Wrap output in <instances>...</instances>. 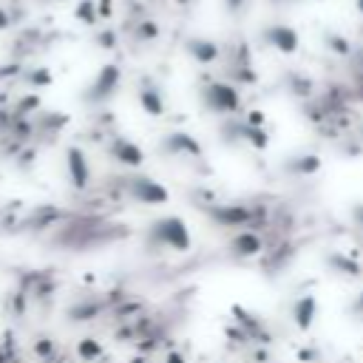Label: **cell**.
<instances>
[{"label":"cell","mask_w":363,"mask_h":363,"mask_svg":"<svg viewBox=\"0 0 363 363\" xmlns=\"http://www.w3.org/2000/svg\"><path fill=\"white\" fill-rule=\"evenodd\" d=\"M241 6H245V0H227V12H241Z\"/></svg>","instance_id":"obj_40"},{"label":"cell","mask_w":363,"mask_h":363,"mask_svg":"<svg viewBox=\"0 0 363 363\" xmlns=\"http://www.w3.org/2000/svg\"><path fill=\"white\" fill-rule=\"evenodd\" d=\"M136 100H139V108L148 114V116H154V119H159V116H165V94H162V88L151 80V77H139V85H136Z\"/></svg>","instance_id":"obj_16"},{"label":"cell","mask_w":363,"mask_h":363,"mask_svg":"<svg viewBox=\"0 0 363 363\" xmlns=\"http://www.w3.org/2000/svg\"><path fill=\"white\" fill-rule=\"evenodd\" d=\"M205 219L222 230H264L270 227V207L267 205H247V202H216L202 207Z\"/></svg>","instance_id":"obj_2"},{"label":"cell","mask_w":363,"mask_h":363,"mask_svg":"<svg viewBox=\"0 0 363 363\" xmlns=\"http://www.w3.org/2000/svg\"><path fill=\"white\" fill-rule=\"evenodd\" d=\"M267 245H264V236L256 233V230H236L227 241V256L233 261H250V258H258L264 256Z\"/></svg>","instance_id":"obj_13"},{"label":"cell","mask_w":363,"mask_h":363,"mask_svg":"<svg viewBox=\"0 0 363 363\" xmlns=\"http://www.w3.org/2000/svg\"><path fill=\"white\" fill-rule=\"evenodd\" d=\"M298 363H324V349L318 346V344H304V346H298Z\"/></svg>","instance_id":"obj_28"},{"label":"cell","mask_w":363,"mask_h":363,"mask_svg":"<svg viewBox=\"0 0 363 363\" xmlns=\"http://www.w3.org/2000/svg\"><path fill=\"white\" fill-rule=\"evenodd\" d=\"M65 176H68V185L74 190H88L91 187V162L85 156V151L80 145H68L65 148Z\"/></svg>","instance_id":"obj_14"},{"label":"cell","mask_w":363,"mask_h":363,"mask_svg":"<svg viewBox=\"0 0 363 363\" xmlns=\"http://www.w3.org/2000/svg\"><path fill=\"white\" fill-rule=\"evenodd\" d=\"M344 363H352V360H344Z\"/></svg>","instance_id":"obj_43"},{"label":"cell","mask_w":363,"mask_h":363,"mask_svg":"<svg viewBox=\"0 0 363 363\" xmlns=\"http://www.w3.org/2000/svg\"><path fill=\"white\" fill-rule=\"evenodd\" d=\"M349 312H352V315H357V318H363V289H360V293L355 295V301H352Z\"/></svg>","instance_id":"obj_38"},{"label":"cell","mask_w":363,"mask_h":363,"mask_svg":"<svg viewBox=\"0 0 363 363\" xmlns=\"http://www.w3.org/2000/svg\"><path fill=\"white\" fill-rule=\"evenodd\" d=\"M29 307H32V298H29V293L23 287H14L12 293H9V298H6V312L14 318V321H26V315H29Z\"/></svg>","instance_id":"obj_24"},{"label":"cell","mask_w":363,"mask_h":363,"mask_svg":"<svg viewBox=\"0 0 363 363\" xmlns=\"http://www.w3.org/2000/svg\"><path fill=\"white\" fill-rule=\"evenodd\" d=\"M12 26V14L6 9H0V32H6Z\"/></svg>","instance_id":"obj_39"},{"label":"cell","mask_w":363,"mask_h":363,"mask_svg":"<svg viewBox=\"0 0 363 363\" xmlns=\"http://www.w3.org/2000/svg\"><path fill=\"white\" fill-rule=\"evenodd\" d=\"M241 119H245V123L247 125H256V128H264V123H267V116H264V111H258V108H253V111H247L245 116H241Z\"/></svg>","instance_id":"obj_33"},{"label":"cell","mask_w":363,"mask_h":363,"mask_svg":"<svg viewBox=\"0 0 363 363\" xmlns=\"http://www.w3.org/2000/svg\"><path fill=\"white\" fill-rule=\"evenodd\" d=\"M289 318H293L298 332H309L315 326V318H318V298L312 293L298 295L293 304H289Z\"/></svg>","instance_id":"obj_17"},{"label":"cell","mask_w":363,"mask_h":363,"mask_svg":"<svg viewBox=\"0 0 363 363\" xmlns=\"http://www.w3.org/2000/svg\"><path fill=\"white\" fill-rule=\"evenodd\" d=\"M349 213H352V222H355V225L363 230V202H355Z\"/></svg>","instance_id":"obj_37"},{"label":"cell","mask_w":363,"mask_h":363,"mask_svg":"<svg viewBox=\"0 0 363 363\" xmlns=\"http://www.w3.org/2000/svg\"><path fill=\"white\" fill-rule=\"evenodd\" d=\"M245 357H247L250 363H273V355H270V346H261V344H253V346H247V352H245Z\"/></svg>","instance_id":"obj_31"},{"label":"cell","mask_w":363,"mask_h":363,"mask_svg":"<svg viewBox=\"0 0 363 363\" xmlns=\"http://www.w3.org/2000/svg\"><path fill=\"white\" fill-rule=\"evenodd\" d=\"M156 151L167 159H187V162H205V145L187 134V131H167L159 145H156Z\"/></svg>","instance_id":"obj_7"},{"label":"cell","mask_w":363,"mask_h":363,"mask_svg":"<svg viewBox=\"0 0 363 363\" xmlns=\"http://www.w3.org/2000/svg\"><path fill=\"white\" fill-rule=\"evenodd\" d=\"M202 105L216 116H236L241 111V91L233 83L213 80L202 88Z\"/></svg>","instance_id":"obj_6"},{"label":"cell","mask_w":363,"mask_h":363,"mask_svg":"<svg viewBox=\"0 0 363 363\" xmlns=\"http://www.w3.org/2000/svg\"><path fill=\"white\" fill-rule=\"evenodd\" d=\"M71 219V213H65L63 207H54V205H40L29 213V219L26 222H17V233H45V230H57L60 225H65Z\"/></svg>","instance_id":"obj_12"},{"label":"cell","mask_w":363,"mask_h":363,"mask_svg":"<svg viewBox=\"0 0 363 363\" xmlns=\"http://www.w3.org/2000/svg\"><path fill=\"white\" fill-rule=\"evenodd\" d=\"M225 338H227L230 344H238V346H245V349H247V346H253V341H250V335H247L245 329H241V326H236V324L225 329Z\"/></svg>","instance_id":"obj_32"},{"label":"cell","mask_w":363,"mask_h":363,"mask_svg":"<svg viewBox=\"0 0 363 363\" xmlns=\"http://www.w3.org/2000/svg\"><path fill=\"white\" fill-rule=\"evenodd\" d=\"M134 37H136V40H142V43H154V40L159 37V26H156L154 20H142V23H136Z\"/></svg>","instance_id":"obj_29"},{"label":"cell","mask_w":363,"mask_h":363,"mask_svg":"<svg viewBox=\"0 0 363 363\" xmlns=\"http://www.w3.org/2000/svg\"><path fill=\"white\" fill-rule=\"evenodd\" d=\"M176 3H179V6H190V3H193V0H176Z\"/></svg>","instance_id":"obj_42"},{"label":"cell","mask_w":363,"mask_h":363,"mask_svg":"<svg viewBox=\"0 0 363 363\" xmlns=\"http://www.w3.org/2000/svg\"><path fill=\"white\" fill-rule=\"evenodd\" d=\"M119 85H123V68L116 63H105L100 71H96L91 85L83 91V103L85 105H105L108 100H114Z\"/></svg>","instance_id":"obj_8"},{"label":"cell","mask_w":363,"mask_h":363,"mask_svg":"<svg viewBox=\"0 0 363 363\" xmlns=\"http://www.w3.org/2000/svg\"><path fill=\"white\" fill-rule=\"evenodd\" d=\"M321 167H324V159L318 154L301 151V154H293L281 162V174L289 179H309V176L321 174Z\"/></svg>","instance_id":"obj_15"},{"label":"cell","mask_w":363,"mask_h":363,"mask_svg":"<svg viewBox=\"0 0 363 363\" xmlns=\"http://www.w3.org/2000/svg\"><path fill=\"white\" fill-rule=\"evenodd\" d=\"M23 80H26L29 85H34V88H45V85H52V71L48 68H32V71L23 74Z\"/></svg>","instance_id":"obj_30"},{"label":"cell","mask_w":363,"mask_h":363,"mask_svg":"<svg viewBox=\"0 0 363 363\" xmlns=\"http://www.w3.org/2000/svg\"><path fill=\"white\" fill-rule=\"evenodd\" d=\"M324 264H326L329 273L341 276V278H360V276H363V264H360L355 256L344 253V250L326 253V256H324Z\"/></svg>","instance_id":"obj_21"},{"label":"cell","mask_w":363,"mask_h":363,"mask_svg":"<svg viewBox=\"0 0 363 363\" xmlns=\"http://www.w3.org/2000/svg\"><path fill=\"white\" fill-rule=\"evenodd\" d=\"M105 156L111 162H116L119 167H125V171H139L145 165V151L139 145L123 134H114L108 142H105Z\"/></svg>","instance_id":"obj_11"},{"label":"cell","mask_w":363,"mask_h":363,"mask_svg":"<svg viewBox=\"0 0 363 363\" xmlns=\"http://www.w3.org/2000/svg\"><path fill=\"white\" fill-rule=\"evenodd\" d=\"M261 43L276 48L281 54H295L298 52V32L284 26V23H276V26H267L261 32Z\"/></svg>","instance_id":"obj_18"},{"label":"cell","mask_w":363,"mask_h":363,"mask_svg":"<svg viewBox=\"0 0 363 363\" xmlns=\"http://www.w3.org/2000/svg\"><path fill=\"white\" fill-rule=\"evenodd\" d=\"M77 17L85 20V23H96V17H100V14H94V3H91V0H85V3L77 9Z\"/></svg>","instance_id":"obj_34"},{"label":"cell","mask_w":363,"mask_h":363,"mask_svg":"<svg viewBox=\"0 0 363 363\" xmlns=\"http://www.w3.org/2000/svg\"><path fill=\"white\" fill-rule=\"evenodd\" d=\"M165 363H187V357H185V352H179V349H167V352H165Z\"/></svg>","instance_id":"obj_36"},{"label":"cell","mask_w":363,"mask_h":363,"mask_svg":"<svg viewBox=\"0 0 363 363\" xmlns=\"http://www.w3.org/2000/svg\"><path fill=\"white\" fill-rule=\"evenodd\" d=\"M74 352H77L80 363H100L105 357L103 341H100V338H94V335H83L77 341V346H74Z\"/></svg>","instance_id":"obj_23"},{"label":"cell","mask_w":363,"mask_h":363,"mask_svg":"<svg viewBox=\"0 0 363 363\" xmlns=\"http://www.w3.org/2000/svg\"><path fill=\"white\" fill-rule=\"evenodd\" d=\"M12 165L17 167L20 174H29L32 167L37 165V145H26V148H23V151H20V154L12 159Z\"/></svg>","instance_id":"obj_27"},{"label":"cell","mask_w":363,"mask_h":363,"mask_svg":"<svg viewBox=\"0 0 363 363\" xmlns=\"http://www.w3.org/2000/svg\"><path fill=\"white\" fill-rule=\"evenodd\" d=\"M230 315H233V324L236 326H241V329L250 335L253 344H261V346H273L276 344V332L270 329V324L264 321L258 312L241 307V304H233L230 307Z\"/></svg>","instance_id":"obj_9"},{"label":"cell","mask_w":363,"mask_h":363,"mask_svg":"<svg viewBox=\"0 0 363 363\" xmlns=\"http://www.w3.org/2000/svg\"><path fill=\"white\" fill-rule=\"evenodd\" d=\"M355 6H357V12L363 14V0H355Z\"/></svg>","instance_id":"obj_41"},{"label":"cell","mask_w":363,"mask_h":363,"mask_svg":"<svg viewBox=\"0 0 363 363\" xmlns=\"http://www.w3.org/2000/svg\"><path fill=\"white\" fill-rule=\"evenodd\" d=\"M128 236V230L123 225H108L103 219H94V216H83L77 222H65L54 230V245L57 247H65L68 253H85V250H94V247H105V245H114L116 238Z\"/></svg>","instance_id":"obj_1"},{"label":"cell","mask_w":363,"mask_h":363,"mask_svg":"<svg viewBox=\"0 0 363 363\" xmlns=\"http://www.w3.org/2000/svg\"><path fill=\"white\" fill-rule=\"evenodd\" d=\"M108 187L116 193L119 199H128L134 205H145V207H159L171 202V190L162 182H156L154 176L145 174H119L108 179Z\"/></svg>","instance_id":"obj_4"},{"label":"cell","mask_w":363,"mask_h":363,"mask_svg":"<svg viewBox=\"0 0 363 363\" xmlns=\"http://www.w3.org/2000/svg\"><path fill=\"white\" fill-rule=\"evenodd\" d=\"M185 52L193 63H199V65H213V63L222 60V45L216 40H210V37H187Z\"/></svg>","instance_id":"obj_19"},{"label":"cell","mask_w":363,"mask_h":363,"mask_svg":"<svg viewBox=\"0 0 363 363\" xmlns=\"http://www.w3.org/2000/svg\"><path fill=\"white\" fill-rule=\"evenodd\" d=\"M287 91L293 94V96H298V100H309L312 96V91H315V83H312L309 77H304V74H287Z\"/></svg>","instance_id":"obj_25"},{"label":"cell","mask_w":363,"mask_h":363,"mask_svg":"<svg viewBox=\"0 0 363 363\" xmlns=\"http://www.w3.org/2000/svg\"><path fill=\"white\" fill-rule=\"evenodd\" d=\"M32 119H34V139H43V142H52L68 125V116L60 111H37Z\"/></svg>","instance_id":"obj_20"},{"label":"cell","mask_w":363,"mask_h":363,"mask_svg":"<svg viewBox=\"0 0 363 363\" xmlns=\"http://www.w3.org/2000/svg\"><path fill=\"white\" fill-rule=\"evenodd\" d=\"M324 43H326L329 52H332V54H338V57H349V54H352V43H349L344 34L326 32V34H324Z\"/></svg>","instance_id":"obj_26"},{"label":"cell","mask_w":363,"mask_h":363,"mask_svg":"<svg viewBox=\"0 0 363 363\" xmlns=\"http://www.w3.org/2000/svg\"><path fill=\"white\" fill-rule=\"evenodd\" d=\"M96 45H103V48H114V45H116V34H114V32H103L100 37H96Z\"/></svg>","instance_id":"obj_35"},{"label":"cell","mask_w":363,"mask_h":363,"mask_svg":"<svg viewBox=\"0 0 363 363\" xmlns=\"http://www.w3.org/2000/svg\"><path fill=\"white\" fill-rule=\"evenodd\" d=\"M222 139L225 142H245L256 151H267L270 148V134L264 128H256V125H247L241 116H230L227 123L222 125Z\"/></svg>","instance_id":"obj_10"},{"label":"cell","mask_w":363,"mask_h":363,"mask_svg":"<svg viewBox=\"0 0 363 363\" xmlns=\"http://www.w3.org/2000/svg\"><path fill=\"white\" fill-rule=\"evenodd\" d=\"M142 241H145V250H151V253H190L193 247L190 227L176 213L154 219L145 227Z\"/></svg>","instance_id":"obj_3"},{"label":"cell","mask_w":363,"mask_h":363,"mask_svg":"<svg viewBox=\"0 0 363 363\" xmlns=\"http://www.w3.org/2000/svg\"><path fill=\"white\" fill-rule=\"evenodd\" d=\"M29 352L34 355L37 363H48V360H54L60 355V341L52 332H34L32 344H29Z\"/></svg>","instance_id":"obj_22"},{"label":"cell","mask_w":363,"mask_h":363,"mask_svg":"<svg viewBox=\"0 0 363 363\" xmlns=\"http://www.w3.org/2000/svg\"><path fill=\"white\" fill-rule=\"evenodd\" d=\"M128 293H123V289H116V293H94V295H83V298H74L68 307H65V321L71 326L77 324H91L96 318L108 315V312L123 301Z\"/></svg>","instance_id":"obj_5"}]
</instances>
